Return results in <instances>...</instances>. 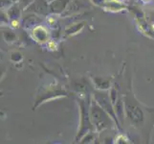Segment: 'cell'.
Returning a JSON list of instances; mask_svg holds the SVG:
<instances>
[{"label": "cell", "instance_id": "19", "mask_svg": "<svg viewBox=\"0 0 154 144\" xmlns=\"http://www.w3.org/2000/svg\"><path fill=\"white\" fill-rule=\"evenodd\" d=\"M91 2H93L95 5H98V6H102L103 3H105V0H91Z\"/></svg>", "mask_w": 154, "mask_h": 144}, {"label": "cell", "instance_id": "7", "mask_svg": "<svg viewBox=\"0 0 154 144\" xmlns=\"http://www.w3.org/2000/svg\"><path fill=\"white\" fill-rule=\"evenodd\" d=\"M72 0H55L49 4L50 14H62L67 9L68 5Z\"/></svg>", "mask_w": 154, "mask_h": 144}, {"label": "cell", "instance_id": "9", "mask_svg": "<svg viewBox=\"0 0 154 144\" xmlns=\"http://www.w3.org/2000/svg\"><path fill=\"white\" fill-rule=\"evenodd\" d=\"M40 22H41V18H39V15L31 13V14H29L28 17H26L23 19V26L26 28H35Z\"/></svg>", "mask_w": 154, "mask_h": 144}, {"label": "cell", "instance_id": "17", "mask_svg": "<svg viewBox=\"0 0 154 144\" xmlns=\"http://www.w3.org/2000/svg\"><path fill=\"white\" fill-rule=\"evenodd\" d=\"M9 20H10V18H9L8 14L1 11V23H8Z\"/></svg>", "mask_w": 154, "mask_h": 144}, {"label": "cell", "instance_id": "10", "mask_svg": "<svg viewBox=\"0 0 154 144\" xmlns=\"http://www.w3.org/2000/svg\"><path fill=\"white\" fill-rule=\"evenodd\" d=\"M7 14L9 15L10 20L13 19H19L21 15V6L19 4H13L7 10Z\"/></svg>", "mask_w": 154, "mask_h": 144}, {"label": "cell", "instance_id": "3", "mask_svg": "<svg viewBox=\"0 0 154 144\" xmlns=\"http://www.w3.org/2000/svg\"><path fill=\"white\" fill-rule=\"evenodd\" d=\"M125 110L129 120L134 124H142L144 121V114L141 108L131 99L126 98L125 102Z\"/></svg>", "mask_w": 154, "mask_h": 144}, {"label": "cell", "instance_id": "11", "mask_svg": "<svg viewBox=\"0 0 154 144\" xmlns=\"http://www.w3.org/2000/svg\"><path fill=\"white\" fill-rule=\"evenodd\" d=\"M94 81H95V85L97 86L98 88L100 89H107L110 86V83L108 80H105V79H103V78H95L94 79Z\"/></svg>", "mask_w": 154, "mask_h": 144}, {"label": "cell", "instance_id": "1", "mask_svg": "<svg viewBox=\"0 0 154 144\" xmlns=\"http://www.w3.org/2000/svg\"><path fill=\"white\" fill-rule=\"evenodd\" d=\"M90 118L97 132L107 129L112 124V117L100 107L96 101H93L89 108Z\"/></svg>", "mask_w": 154, "mask_h": 144}, {"label": "cell", "instance_id": "2", "mask_svg": "<svg viewBox=\"0 0 154 144\" xmlns=\"http://www.w3.org/2000/svg\"><path fill=\"white\" fill-rule=\"evenodd\" d=\"M81 128L77 135L76 140L79 141V139L89 134L90 131L94 129V126L91 122V118H90V113H89V108L90 107L87 106V104L84 101H81Z\"/></svg>", "mask_w": 154, "mask_h": 144}, {"label": "cell", "instance_id": "5", "mask_svg": "<svg viewBox=\"0 0 154 144\" xmlns=\"http://www.w3.org/2000/svg\"><path fill=\"white\" fill-rule=\"evenodd\" d=\"M25 12L35 14L39 17H47L50 14L49 2L47 0H35L25 9Z\"/></svg>", "mask_w": 154, "mask_h": 144}, {"label": "cell", "instance_id": "21", "mask_svg": "<svg viewBox=\"0 0 154 144\" xmlns=\"http://www.w3.org/2000/svg\"><path fill=\"white\" fill-rule=\"evenodd\" d=\"M146 1H148V0H146Z\"/></svg>", "mask_w": 154, "mask_h": 144}, {"label": "cell", "instance_id": "18", "mask_svg": "<svg viewBox=\"0 0 154 144\" xmlns=\"http://www.w3.org/2000/svg\"><path fill=\"white\" fill-rule=\"evenodd\" d=\"M19 20L18 19H13V20H11V27H13V28H18L19 27Z\"/></svg>", "mask_w": 154, "mask_h": 144}, {"label": "cell", "instance_id": "15", "mask_svg": "<svg viewBox=\"0 0 154 144\" xmlns=\"http://www.w3.org/2000/svg\"><path fill=\"white\" fill-rule=\"evenodd\" d=\"M34 1L35 0H19V5L21 6V8L26 9L32 2H34Z\"/></svg>", "mask_w": 154, "mask_h": 144}, {"label": "cell", "instance_id": "13", "mask_svg": "<svg viewBox=\"0 0 154 144\" xmlns=\"http://www.w3.org/2000/svg\"><path fill=\"white\" fill-rule=\"evenodd\" d=\"M83 27V23H79V24H75L71 26L70 28L66 30V34L68 35H72V34H76L79 33V31L81 30Z\"/></svg>", "mask_w": 154, "mask_h": 144}, {"label": "cell", "instance_id": "14", "mask_svg": "<svg viewBox=\"0 0 154 144\" xmlns=\"http://www.w3.org/2000/svg\"><path fill=\"white\" fill-rule=\"evenodd\" d=\"M21 59H22V55L20 54L18 52H14L12 54V57H11V60L14 62H17L19 61H21Z\"/></svg>", "mask_w": 154, "mask_h": 144}, {"label": "cell", "instance_id": "6", "mask_svg": "<svg viewBox=\"0 0 154 144\" xmlns=\"http://www.w3.org/2000/svg\"><path fill=\"white\" fill-rule=\"evenodd\" d=\"M88 7H89V3L86 0H72L70 4L68 5L65 12L62 14V15L67 17V15L77 14L79 12H81L82 10L86 9Z\"/></svg>", "mask_w": 154, "mask_h": 144}, {"label": "cell", "instance_id": "20", "mask_svg": "<svg viewBox=\"0 0 154 144\" xmlns=\"http://www.w3.org/2000/svg\"><path fill=\"white\" fill-rule=\"evenodd\" d=\"M47 1H48V2H49V4H50L51 2H53V1H55V0H47Z\"/></svg>", "mask_w": 154, "mask_h": 144}, {"label": "cell", "instance_id": "12", "mask_svg": "<svg viewBox=\"0 0 154 144\" xmlns=\"http://www.w3.org/2000/svg\"><path fill=\"white\" fill-rule=\"evenodd\" d=\"M3 38L7 42H14L17 40V35H15L13 31L5 30L3 31Z\"/></svg>", "mask_w": 154, "mask_h": 144}, {"label": "cell", "instance_id": "8", "mask_svg": "<svg viewBox=\"0 0 154 144\" xmlns=\"http://www.w3.org/2000/svg\"><path fill=\"white\" fill-rule=\"evenodd\" d=\"M33 37L36 41L40 42V43H44L49 40V33L43 26L38 25L33 28Z\"/></svg>", "mask_w": 154, "mask_h": 144}, {"label": "cell", "instance_id": "4", "mask_svg": "<svg viewBox=\"0 0 154 144\" xmlns=\"http://www.w3.org/2000/svg\"><path fill=\"white\" fill-rule=\"evenodd\" d=\"M94 100L118 123V119L116 117L117 114L114 109V105L110 99V95L103 91H97L94 94Z\"/></svg>", "mask_w": 154, "mask_h": 144}, {"label": "cell", "instance_id": "16", "mask_svg": "<svg viewBox=\"0 0 154 144\" xmlns=\"http://www.w3.org/2000/svg\"><path fill=\"white\" fill-rule=\"evenodd\" d=\"M110 99H111V101H112V103H113V105H115L116 104V102H117V91H116V89H111V91H110Z\"/></svg>", "mask_w": 154, "mask_h": 144}]
</instances>
